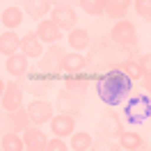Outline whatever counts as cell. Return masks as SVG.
I'll use <instances>...</instances> for the list:
<instances>
[{"mask_svg": "<svg viewBox=\"0 0 151 151\" xmlns=\"http://www.w3.org/2000/svg\"><path fill=\"white\" fill-rule=\"evenodd\" d=\"M133 85L135 83L117 66V69L99 73V78H96V94L108 108H117V105H124V101L133 94Z\"/></svg>", "mask_w": 151, "mask_h": 151, "instance_id": "cell-1", "label": "cell"}, {"mask_svg": "<svg viewBox=\"0 0 151 151\" xmlns=\"http://www.w3.org/2000/svg\"><path fill=\"white\" fill-rule=\"evenodd\" d=\"M119 62H122V50L112 44V39L110 37L94 39V44L89 46V55H87V69L103 73V71L117 69Z\"/></svg>", "mask_w": 151, "mask_h": 151, "instance_id": "cell-2", "label": "cell"}, {"mask_svg": "<svg viewBox=\"0 0 151 151\" xmlns=\"http://www.w3.org/2000/svg\"><path fill=\"white\" fill-rule=\"evenodd\" d=\"M124 119L133 126L149 122L151 119V96L149 94H131L124 101Z\"/></svg>", "mask_w": 151, "mask_h": 151, "instance_id": "cell-3", "label": "cell"}, {"mask_svg": "<svg viewBox=\"0 0 151 151\" xmlns=\"http://www.w3.org/2000/svg\"><path fill=\"white\" fill-rule=\"evenodd\" d=\"M110 39H112V44L122 53H133L135 48H137V30L133 25L131 21H117L112 25V32H110Z\"/></svg>", "mask_w": 151, "mask_h": 151, "instance_id": "cell-4", "label": "cell"}, {"mask_svg": "<svg viewBox=\"0 0 151 151\" xmlns=\"http://www.w3.org/2000/svg\"><path fill=\"white\" fill-rule=\"evenodd\" d=\"M64 55L66 50L60 44H50V46L44 50V55L39 57V64H37V71L46 76H57L62 73V62H64Z\"/></svg>", "mask_w": 151, "mask_h": 151, "instance_id": "cell-5", "label": "cell"}, {"mask_svg": "<svg viewBox=\"0 0 151 151\" xmlns=\"http://www.w3.org/2000/svg\"><path fill=\"white\" fill-rule=\"evenodd\" d=\"M21 85H23V89L28 92V94H35L37 99H46L50 92H53V76H46L41 73V71H35V76H23L19 80Z\"/></svg>", "mask_w": 151, "mask_h": 151, "instance_id": "cell-6", "label": "cell"}, {"mask_svg": "<svg viewBox=\"0 0 151 151\" xmlns=\"http://www.w3.org/2000/svg\"><path fill=\"white\" fill-rule=\"evenodd\" d=\"M25 110H28V117H30V124L32 126H44L53 119V114H55V103H50L48 99H32L28 105H25Z\"/></svg>", "mask_w": 151, "mask_h": 151, "instance_id": "cell-7", "label": "cell"}, {"mask_svg": "<svg viewBox=\"0 0 151 151\" xmlns=\"http://www.w3.org/2000/svg\"><path fill=\"white\" fill-rule=\"evenodd\" d=\"M99 131L103 137H110V140H117L124 133V122L119 112H114L112 108H105L101 112V119H99Z\"/></svg>", "mask_w": 151, "mask_h": 151, "instance_id": "cell-8", "label": "cell"}, {"mask_svg": "<svg viewBox=\"0 0 151 151\" xmlns=\"http://www.w3.org/2000/svg\"><path fill=\"white\" fill-rule=\"evenodd\" d=\"M23 96H25V89L19 80H9L5 85V92H2V99H0V108L5 112H14L23 108Z\"/></svg>", "mask_w": 151, "mask_h": 151, "instance_id": "cell-9", "label": "cell"}, {"mask_svg": "<svg viewBox=\"0 0 151 151\" xmlns=\"http://www.w3.org/2000/svg\"><path fill=\"white\" fill-rule=\"evenodd\" d=\"M48 19L55 21V25L62 32H69V30L78 28L76 23H78V14H76V9L71 7V5H60V7H53L50 9V14H48Z\"/></svg>", "mask_w": 151, "mask_h": 151, "instance_id": "cell-10", "label": "cell"}, {"mask_svg": "<svg viewBox=\"0 0 151 151\" xmlns=\"http://www.w3.org/2000/svg\"><path fill=\"white\" fill-rule=\"evenodd\" d=\"M55 108H57V112L69 114L73 119H80V114H83V99H78V96L69 94L66 89H62L55 96Z\"/></svg>", "mask_w": 151, "mask_h": 151, "instance_id": "cell-11", "label": "cell"}, {"mask_svg": "<svg viewBox=\"0 0 151 151\" xmlns=\"http://www.w3.org/2000/svg\"><path fill=\"white\" fill-rule=\"evenodd\" d=\"M35 32H37V37L41 39V44H60L62 39H64V32L55 25V21H50L46 16V19L37 21V28H35Z\"/></svg>", "mask_w": 151, "mask_h": 151, "instance_id": "cell-12", "label": "cell"}, {"mask_svg": "<svg viewBox=\"0 0 151 151\" xmlns=\"http://www.w3.org/2000/svg\"><path fill=\"white\" fill-rule=\"evenodd\" d=\"M48 126H50V133H53L55 137H62V140L71 137L76 133V119L69 117V114H62V112L53 114V119L48 122Z\"/></svg>", "mask_w": 151, "mask_h": 151, "instance_id": "cell-13", "label": "cell"}, {"mask_svg": "<svg viewBox=\"0 0 151 151\" xmlns=\"http://www.w3.org/2000/svg\"><path fill=\"white\" fill-rule=\"evenodd\" d=\"M62 89H66L69 94L78 96V99H85L89 92V78H85L83 73H66L62 80Z\"/></svg>", "mask_w": 151, "mask_h": 151, "instance_id": "cell-14", "label": "cell"}, {"mask_svg": "<svg viewBox=\"0 0 151 151\" xmlns=\"http://www.w3.org/2000/svg\"><path fill=\"white\" fill-rule=\"evenodd\" d=\"M2 124H5V128L12 131V133H23V131H28L30 126H32L25 108H19V110H14V112H5Z\"/></svg>", "mask_w": 151, "mask_h": 151, "instance_id": "cell-15", "label": "cell"}, {"mask_svg": "<svg viewBox=\"0 0 151 151\" xmlns=\"http://www.w3.org/2000/svg\"><path fill=\"white\" fill-rule=\"evenodd\" d=\"M21 135H23V144H25V151H46L48 137H46V133L41 131L39 126H30L28 131H23Z\"/></svg>", "mask_w": 151, "mask_h": 151, "instance_id": "cell-16", "label": "cell"}, {"mask_svg": "<svg viewBox=\"0 0 151 151\" xmlns=\"http://www.w3.org/2000/svg\"><path fill=\"white\" fill-rule=\"evenodd\" d=\"M21 53L28 57V60H39V57L44 55V44H41V39L37 37L35 30L25 32L21 37Z\"/></svg>", "mask_w": 151, "mask_h": 151, "instance_id": "cell-17", "label": "cell"}, {"mask_svg": "<svg viewBox=\"0 0 151 151\" xmlns=\"http://www.w3.org/2000/svg\"><path fill=\"white\" fill-rule=\"evenodd\" d=\"M21 9L25 12V16L41 21L50 14L53 5H50V0H21Z\"/></svg>", "mask_w": 151, "mask_h": 151, "instance_id": "cell-18", "label": "cell"}, {"mask_svg": "<svg viewBox=\"0 0 151 151\" xmlns=\"http://www.w3.org/2000/svg\"><path fill=\"white\" fill-rule=\"evenodd\" d=\"M5 69H7V73L14 76V80H21L23 76H28V69H30V60L23 53H14L5 60Z\"/></svg>", "mask_w": 151, "mask_h": 151, "instance_id": "cell-19", "label": "cell"}, {"mask_svg": "<svg viewBox=\"0 0 151 151\" xmlns=\"http://www.w3.org/2000/svg\"><path fill=\"white\" fill-rule=\"evenodd\" d=\"M66 44H69V48L71 50H76V53H83V50H89V46H92V37H89V32H87L85 28H73L66 32Z\"/></svg>", "mask_w": 151, "mask_h": 151, "instance_id": "cell-20", "label": "cell"}, {"mask_svg": "<svg viewBox=\"0 0 151 151\" xmlns=\"http://www.w3.org/2000/svg\"><path fill=\"white\" fill-rule=\"evenodd\" d=\"M87 69V55L76 53V50H66L64 62H62V73H83Z\"/></svg>", "mask_w": 151, "mask_h": 151, "instance_id": "cell-21", "label": "cell"}, {"mask_svg": "<svg viewBox=\"0 0 151 151\" xmlns=\"http://www.w3.org/2000/svg\"><path fill=\"white\" fill-rule=\"evenodd\" d=\"M25 19V12L21 9L19 5H9V7H5L2 14H0V23H2V28L5 30H16L23 23Z\"/></svg>", "mask_w": 151, "mask_h": 151, "instance_id": "cell-22", "label": "cell"}, {"mask_svg": "<svg viewBox=\"0 0 151 151\" xmlns=\"http://www.w3.org/2000/svg\"><path fill=\"white\" fill-rule=\"evenodd\" d=\"M133 7V0H105V16L112 21H124Z\"/></svg>", "mask_w": 151, "mask_h": 151, "instance_id": "cell-23", "label": "cell"}, {"mask_svg": "<svg viewBox=\"0 0 151 151\" xmlns=\"http://www.w3.org/2000/svg\"><path fill=\"white\" fill-rule=\"evenodd\" d=\"M19 50H21V37L14 30H5L0 35V55L9 57L14 53H19Z\"/></svg>", "mask_w": 151, "mask_h": 151, "instance_id": "cell-24", "label": "cell"}, {"mask_svg": "<svg viewBox=\"0 0 151 151\" xmlns=\"http://www.w3.org/2000/svg\"><path fill=\"white\" fill-rule=\"evenodd\" d=\"M0 147H2V151H25L23 135H21V133H12V131H5V133H2Z\"/></svg>", "mask_w": 151, "mask_h": 151, "instance_id": "cell-25", "label": "cell"}, {"mask_svg": "<svg viewBox=\"0 0 151 151\" xmlns=\"http://www.w3.org/2000/svg\"><path fill=\"white\" fill-rule=\"evenodd\" d=\"M94 137L89 135L87 131H76L71 137H69V149L71 151H89Z\"/></svg>", "mask_w": 151, "mask_h": 151, "instance_id": "cell-26", "label": "cell"}, {"mask_svg": "<svg viewBox=\"0 0 151 151\" xmlns=\"http://www.w3.org/2000/svg\"><path fill=\"white\" fill-rule=\"evenodd\" d=\"M119 69H122L124 73L131 78L133 83H137V80H142V78H144V71H142L140 62H137L135 57H126V60H122V62H119Z\"/></svg>", "mask_w": 151, "mask_h": 151, "instance_id": "cell-27", "label": "cell"}, {"mask_svg": "<svg viewBox=\"0 0 151 151\" xmlns=\"http://www.w3.org/2000/svg\"><path fill=\"white\" fill-rule=\"evenodd\" d=\"M117 144L126 151H133V149H137V147H142L144 140H142V135L137 131H124L122 135L117 137Z\"/></svg>", "mask_w": 151, "mask_h": 151, "instance_id": "cell-28", "label": "cell"}, {"mask_svg": "<svg viewBox=\"0 0 151 151\" xmlns=\"http://www.w3.org/2000/svg\"><path fill=\"white\" fill-rule=\"evenodd\" d=\"M76 5L89 16H103L105 14V0H78Z\"/></svg>", "mask_w": 151, "mask_h": 151, "instance_id": "cell-29", "label": "cell"}, {"mask_svg": "<svg viewBox=\"0 0 151 151\" xmlns=\"http://www.w3.org/2000/svg\"><path fill=\"white\" fill-rule=\"evenodd\" d=\"M89 151H122V147L117 144V140H110V137H96L94 142H92V147H89Z\"/></svg>", "mask_w": 151, "mask_h": 151, "instance_id": "cell-30", "label": "cell"}, {"mask_svg": "<svg viewBox=\"0 0 151 151\" xmlns=\"http://www.w3.org/2000/svg\"><path fill=\"white\" fill-rule=\"evenodd\" d=\"M133 9L142 21H151V0H133Z\"/></svg>", "mask_w": 151, "mask_h": 151, "instance_id": "cell-31", "label": "cell"}, {"mask_svg": "<svg viewBox=\"0 0 151 151\" xmlns=\"http://www.w3.org/2000/svg\"><path fill=\"white\" fill-rule=\"evenodd\" d=\"M46 151H71V149H69V142H64L62 137H55V135H53L46 144Z\"/></svg>", "mask_w": 151, "mask_h": 151, "instance_id": "cell-32", "label": "cell"}, {"mask_svg": "<svg viewBox=\"0 0 151 151\" xmlns=\"http://www.w3.org/2000/svg\"><path fill=\"white\" fill-rule=\"evenodd\" d=\"M137 62H140L142 71H144V76H151V53H144V55L137 57Z\"/></svg>", "mask_w": 151, "mask_h": 151, "instance_id": "cell-33", "label": "cell"}, {"mask_svg": "<svg viewBox=\"0 0 151 151\" xmlns=\"http://www.w3.org/2000/svg\"><path fill=\"white\" fill-rule=\"evenodd\" d=\"M142 87H144V92L151 96V76H144V78H142Z\"/></svg>", "mask_w": 151, "mask_h": 151, "instance_id": "cell-34", "label": "cell"}, {"mask_svg": "<svg viewBox=\"0 0 151 151\" xmlns=\"http://www.w3.org/2000/svg\"><path fill=\"white\" fill-rule=\"evenodd\" d=\"M76 2H78V0H50L53 7H60V5H71V7H73Z\"/></svg>", "mask_w": 151, "mask_h": 151, "instance_id": "cell-35", "label": "cell"}, {"mask_svg": "<svg viewBox=\"0 0 151 151\" xmlns=\"http://www.w3.org/2000/svg\"><path fill=\"white\" fill-rule=\"evenodd\" d=\"M5 85H7V83H5L2 78H0V99H2V92H5Z\"/></svg>", "mask_w": 151, "mask_h": 151, "instance_id": "cell-36", "label": "cell"}, {"mask_svg": "<svg viewBox=\"0 0 151 151\" xmlns=\"http://www.w3.org/2000/svg\"><path fill=\"white\" fill-rule=\"evenodd\" d=\"M133 151H151V149H147V147L142 144V147H137V149H133Z\"/></svg>", "mask_w": 151, "mask_h": 151, "instance_id": "cell-37", "label": "cell"}, {"mask_svg": "<svg viewBox=\"0 0 151 151\" xmlns=\"http://www.w3.org/2000/svg\"><path fill=\"white\" fill-rule=\"evenodd\" d=\"M0 14H2V9H0Z\"/></svg>", "mask_w": 151, "mask_h": 151, "instance_id": "cell-38", "label": "cell"}, {"mask_svg": "<svg viewBox=\"0 0 151 151\" xmlns=\"http://www.w3.org/2000/svg\"><path fill=\"white\" fill-rule=\"evenodd\" d=\"M0 151H2V147H0Z\"/></svg>", "mask_w": 151, "mask_h": 151, "instance_id": "cell-39", "label": "cell"}]
</instances>
